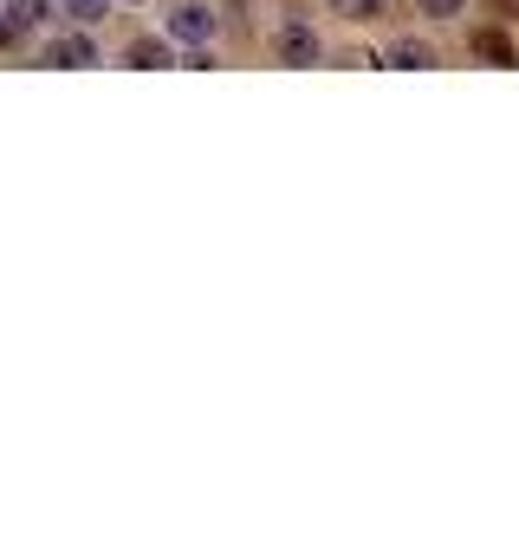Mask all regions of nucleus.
Here are the masks:
<instances>
[{
	"mask_svg": "<svg viewBox=\"0 0 519 558\" xmlns=\"http://www.w3.org/2000/svg\"><path fill=\"white\" fill-rule=\"evenodd\" d=\"M208 26H215V20H208L202 7H176V13H169V33H176V39H208Z\"/></svg>",
	"mask_w": 519,
	"mask_h": 558,
	"instance_id": "obj_1",
	"label": "nucleus"
},
{
	"mask_svg": "<svg viewBox=\"0 0 519 558\" xmlns=\"http://www.w3.org/2000/svg\"><path fill=\"white\" fill-rule=\"evenodd\" d=\"M98 52H92V39H52L46 46V65H92Z\"/></svg>",
	"mask_w": 519,
	"mask_h": 558,
	"instance_id": "obj_2",
	"label": "nucleus"
},
{
	"mask_svg": "<svg viewBox=\"0 0 519 558\" xmlns=\"http://www.w3.org/2000/svg\"><path fill=\"white\" fill-rule=\"evenodd\" d=\"M279 52H286L292 65H312V52H318V39H312L305 26H286V33H279Z\"/></svg>",
	"mask_w": 519,
	"mask_h": 558,
	"instance_id": "obj_3",
	"label": "nucleus"
},
{
	"mask_svg": "<svg viewBox=\"0 0 519 558\" xmlns=\"http://www.w3.org/2000/svg\"><path fill=\"white\" fill-rule=\"evenodd\" d=\"M39 7H46V0H7V20H13V26H33Z\"/></svg>",
	"mask_w": 519,
	"mask_h": 558,
	"instance_id": "obj_4",
	"label": "nucleus"
},
{
	"mask_svg": "<svg viewBox=\"0 0 519 558\" xmlns=\"http://www.w3.org/2000/svg\"><path fill=\"white\" fill-rule=\"evenodd\" d=\"M474 46H481V52H487V59H500V65H507V59H514V46H507V39H500V33H481V39H474Z\"/></svg>",
	"mask_w": 519,
	"mask_h": 558,
	"instance_id": "obj_5",
	"label": "nucleus"
},
{
	"mask_svg": "<svg viewBox=\"0 0 519 558\" xmlns=\"http://www.w3.org/2000/svg\"><path fill=\"white\" fill-rule=\"evenodd\" d=\"M429 59H435V52H429V46H415V39H402V46H396V65H429Z\"/></svg>",
	"mask_w": 519,
	"mask_h": 558,
	"instance_id": "obj_6",
	"label": "nucleus"
},
{
	"mask_svg": "<svg viewBox=\"0 0 519 558\" xmlns=\"http://www.w3.org/2000/svg\"><path fill=\"white\" fill-rule=\"evenodd\" d=\"M422 13H435V20H455V13H468V0H415Z\"/></svg>",
	"mask_w": 519,
	"mask_h": 558,
	"instance_id": "obj_7",
	"label": "nucleus"
},
{
	"mask_svg": "<svg viewBox=\"0 0 519 558\" xmlns=\"http://www.w3.org/2000/svg\"><path fill=\"white\" fill-rule=\"evenodd\" d=\"M130 59H136V65H162V46H156V39H136Z\"/></svg>",
	"mask_w": 519,
	"mask_h": 558,
	"instance_id": "obj_8",
	"label": "nucleus"
},
{
	"mask_svg": "<svg viewBox=\"0 0 519 558\" xmlns=\"http://www.w3.org/2000/svg\"><path fill=\"white\" fill-rule=\"evenodd\" d=\"M338 7H345V13H351V20H371V13H377V7H384V0H338Z\"/></svg>",
	"mask_w": 519,
	"mask_h": 558,
	"instance_id": "obj_9",
	"label": "nucleus"
},
{
	"mask_svg": "<svg viewBox=\"0 0 519 558\" xmlns=\"http://www.w3.org/2000/svg\"><path fill=\"white\" fill-rule=\"evenodd\" d=\"M65 7H72L79 20H98V0H65Z\"/></svg>",
	"mask_w": 519,
	"mask_h": 558,
	"instance_id": "obj_10",
	"label": "nucleus"
},
{
	"mask_svg": "<svg viewBox=\"0 0 519 558\" xmlns=\"http://www.w3.org/2000/svg\"><path fill=\"white\" fill-rule=\"evenodd\" d=\"M13 33H20V26H13V20H0V46H13Z\"/></svg>",
	"mask_w": 519,
	"mask_h": 558,
	"instance_id": "obj_11",
	"label": "nucleus"
}]
</instances>
